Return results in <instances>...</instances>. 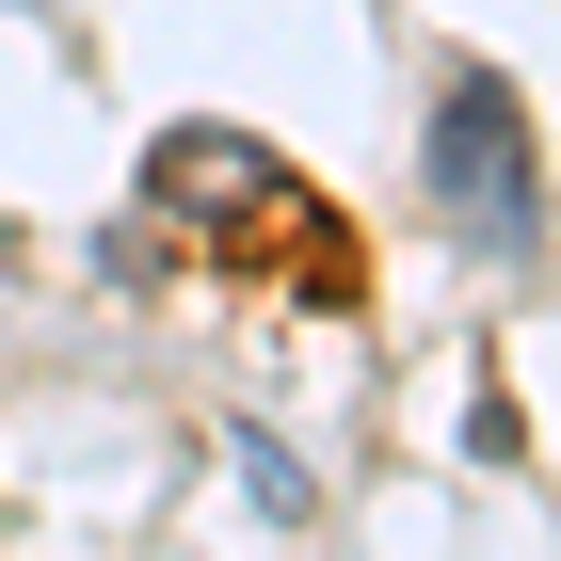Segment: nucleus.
Here are the masks:
<instances>
[{"instance_id": "1", "label": "nucleus", "mask_w": 561, "mask_h": 561, "mask_svg": "<svg viewBox=\"0 0 561 561\" xmlns=\"http://www.w3.org/2000/svg\"><path fill=\"white\" fill-rule=\"evenodd\" d=\"M433 193H449V225H466L481 257H529V241H546V193H529V113H514V81H449V96H433Z\"/></svg>"}]
</instances>
